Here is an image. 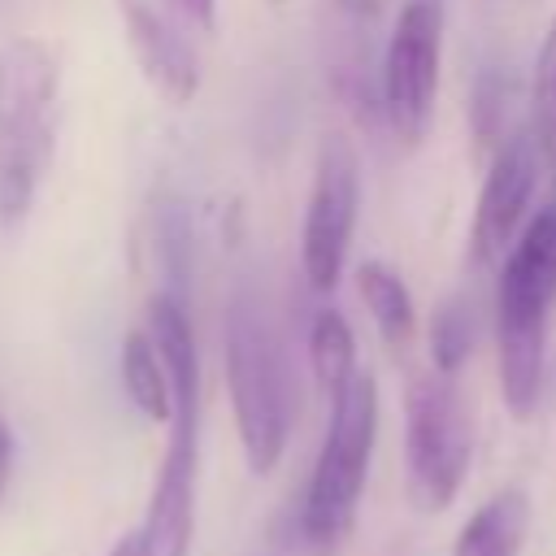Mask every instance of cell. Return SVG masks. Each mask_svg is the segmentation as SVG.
Listing matches in <instances>:
<instances>
[{"mask_svg":"<svg viewBox=\"0 0 556 556\" xmlns=\"http://www.w3.org/2000/svg\"><path fill=\"white\" fill-rule=\"evenodd\" d=\"M61 65L39 35L0 48V230H17L35 208L56 143Z\"/></svg>","mask_w":556,"mask_h":556,"instance_id":"obj_2","label":"cell"},{"mask_svg":"<svg viewBox=\"0 0 556 556\" xmlns=\"http://www.w3.org/2000/svg\"><path fill=\"white\" fill-rule=\"evenodd\" d=\"M113 4L143 78L169 104H191L200 91V56L182 35V22L165 9V0H113Z\"/></svg>","mask_w":556,"mask_h":556,"instance_id":"obj_10","label":"cell"},{"mask_svg":"<svg viewBox=\"0 0 556 556\" xmlns=\"http://www.w3.org/2000/svg\"><path fill=\"white\" fill-rule=\"evenodd\" d=\"M308 365H313V378L321 387V395L330 400L361 365H356V339H352V326L339 308H321L308 326Z\"/></svg>","mask_w":556,"mask_h":556,"instance_id":"obj_14","label":"cell"},{"mask_svg":"<svg viewBox=\"0 0 556 556\" xmlns=\"http://www.w3.org/2000/svg\"><path fill=\"white\" fill-rule=\"evenodd\" d=\"M195 447H200V408H178L169 421V443L139 521L148 556H187L195 534Z\"/></svg>","mask_w":556,"mask_h":556,"instance_id":"obj_9","label":"cell"},{"mask_svg":"<svg viewBox=\"0 0 556 556\" xmlns=\"http://www.w3.org/2000/svg\"><path fill=\"white\" fill-rule=\"evenodd\" d=\"M356 291H361L382 343L387 348H408V339L417 330V308H413V295H408L404 278L382 261H365V265H356Z\"/></svg>","mask_w":556,"mask_h":556,"instance_id":"obj_13","label":"cell"},{"mask_svg":"<svg viewBox=\"0 0 556 556\" xmlns=\"http://www.w3.org/2000/svg\"><path fill=\"white\" fill-rule=\"evenodd\" d=\"M443 61V0H404L382 52V117L391 135L417 148L434 117Z\"/></svg>","mask_w":556,"mask_h":556,"instance_id":"obj_6","label":"cell"},{"mask_svg":"<svg viewBox=\"0 0 556 556\" xmlns=\"http://www.w3.org/2000/svg\"><path fill=\"white\" fill-rule=\"evenodd\" d=\"M117 365H122V387H126L130 404H135L148 421L169 426V421H174V382H169V369H165V361H161L152 334H148V330H130V334L122 339Z\"/></svg>","mask_w":556,"mask_h":556,"instance_id":"obj_12","label":"cell"},{"mask_svg":"<svg viewBox=\"0 0 556 556\" xmlns=\"http://www.w3.org/2000/svg\"><path fill=\"white\" fill-rule=\"evenodd\" d=\"M104 556H148V547H143V534H139V526H135V530H126V534H122V539H117V543H113V547H109Z\"/></svg>","mask_w":556,"mask_h":556,"instance_id":"obj_18","label":"cell"},{"mask_svg":"<svg viewBox=\"0 0 556 556\" xmlns=\"http://www.w3.org/2000/svg\"><path fill=\"white\" fill-rule=\"evenodd\" d=\"M330 421L308 473L300 504V534L308 547L330 552L356 521V504L369 478L374 439H378V382L369 369H356L330 400Z\"/></svg>","mask_w":556,"mask_h":556,"instance_id":"obj_4","label":"cell"},{"mask_svg":"<svg viewBox=\"0 0 556 556\" xmlns=\"http://www.w3.org/2000/svg\"><path fill=\"white\" fill-rule=\"evenodd\" d=\"M534 104H539V139L547 143L552 161H556V17L539 56V83H534Z\"/></svg>","mask_w":556,"mask_h":556,"instance_id":"obj_16","label":"cell"},{"mask_svg":"<svg viewBox=\"0 0 556 556\" xmlns=\"http://www.w3.org/2000/svg\"><path fill=\"white\" fill-rule=\"evenodd\" d=\"M334 4H339L343 13H352V17H374L387 0H334Z\"/></svg>","mask_w":556,"mask_h":556,"instance_id":"obj_20","label":"cell"},{"mask_svg":"<svg viewBox=\"0 0 556 556\" xmlns=\"http://www.w3.org/2000/svg\"><path fill=\"white\" fill-rule=\"evenodd\" d=\"M469 352H473V317L465 313L460 300H452L430 321V356H434V369L456 378V369L469 361Z\"/></svg>","mask_w":556,"mask_h":556,"instance_id":"obj_15","label":"cell"},{"mask_svg":"<svg viewBox=\"0 0 556 556\" xmlns=\"http://www.w3.org/2000/svg\"><path fill=\"white\" fill-rule=\"evenodd\" d=\"M356 208H361V156L348 135H326L317 148L304 235H300V265L313 291H334V282L343 278Z\"/></svg>","mask_w":556,"mask_h":556,"instance_id":"obj_7","label":"cell"},{"mask_svg":"<svg viewBox=\"0 0 556 556\" xmlns=\"http://www.w3.org/2000/svg\"><path fill=\"white\" fill-rule=\"evenodd\" d=\"M552 308H556V204L539 208L521 226L517 243L500 261V282H495L500 395L517 421H526L539 408Z\"/></svg>","mask_w":556,"mask_h":556,"instance_id":"obj_1","label":"cell"},{"mask_svg":"<svg viewBox=\"0 0 556 556\" xmlns=\"http://www.w3.org/2000/svg\"><path fill=\"white\" fill-rule=\"evenodd\" d=\"M9 473H13V434H9V426L0 417V495L9 486Z\"/></svg>","mask_w":556,"mask_h":556,"instance_id":"obj_19","label":"cell"},{"mask_svg":"<svg viewBox=\"0 0 556 556\" xmlns=\"http://www.w3.org/2000/svg\"><path fill=\"white\" fill-rule=\"evenodd\" d=\"M526 534H530V495L521 486H500L456 530L452 556H521Z\"/></svg>","mask_w":556,"mask_h":556,"instance_id":"obj_11","label":"cell"},{"mask_svg":"<svg viewBox=\"0 0 556 556\" xmlns=\"http://www.w3.org/2000/svg\"><path fill=\"white\" fill-rule=\"evenodd\" d=\"M473 456V421L452 374H417L404 395V460L408 500L421 513H443Z\"/></svg>","mask_w":556,"mask_h":556,"instance_id":"obj_5","label":"cell"},{"mask_svg":"<svg viewBox=\"0 0 556 556\" xmlns=\"http://www.w3.org/2000/svg\"><path fill=\"white\" fill-rule=\"evenodd\" d=\"M165 9L191 30H204V35L217 30V0H165Z\"/></svg>","mask_w":556,"mask_h":556,"instance_id":"obj_17","label":"cell"},{"mask_svg":"<svg viewBox=\"0 0 556 556\" xmlns=\"http://www.w3.org/2000/svg\"><path fill=\"white\" fill-rule=\"evenodd\" d=\"M274 4H282V0H274Z\"/></svg>","mask_w":556,"mask_h":556,"instance_id":"obj_21","label":"cell"},{"mask_svg":"<svg viewBox=\"0 0 556 556\" xmlns=\"http://www.w3.org/2000/svg\"><path fill=\"white\" fill-rule=\"evenodd\" d=\"M539 187V139L530 130H517L500 143L486 182L478 191V208H473V230H469V248L478 256V265H500L508 256V248L521 235V222L530 213Z\"/></svg>","mask_w":556,"mask_h":556,"instance_id":"obj_8","label":"cell"},{"mask_svg":"<svg viewBox=\"0 0 556 556\" xmlns=\"http://www.w3.org/2000/svg\"><path fill=\"white\" fill-rule=\"evenodd\" d=\"M222 356H226V387H230L243 460L256 478H265L287 452L291 387H287L282 348H278L261 304L248 291H235V300L226 304Z\"/></svg>","mask_w":556,"mask_h":556,"instance_id":"obj_3","label":"cell"}]
</instances>
